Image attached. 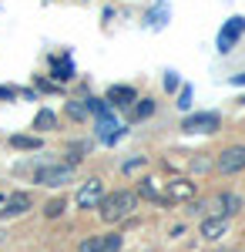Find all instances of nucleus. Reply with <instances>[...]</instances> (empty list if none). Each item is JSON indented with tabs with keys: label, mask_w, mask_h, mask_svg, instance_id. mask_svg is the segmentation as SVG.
I'll return each instance as SVG.
<instances>
[{
	"label": "nucleus",
	"mask_w": 245,
	"mask_h": 252,
	"mask_svg": "<svg viewBox=\"0 0 245 252\" xmlns=\"http://www.w3.org/2000/svg\"><path fill=\"white\" fill-rule=\"evenodd\" d=\"M232 84H245V74H235V78H232Z\"/></svg>",
	"instance_id": "cd10ccee"
},
{
	"label": "nucleus",
	"mask_w": 245,
	"mask_h": 252,
	"mask_svg": "<svg viewBox=\"0 0 245 252\" xmlns=\"http://www.w3.org/2000/svg\"><path fill=\"white\" fill-rule=\"evenodd\" d=\"M161 14H165V3H158V7H154V10H151V14H148L151 27H158V17H161Z\"/></svg>",
	"instance_id": "393cba45"
},
{
	"label": "nucleus",
	"mask_w": 245,
	"mask_h": 252,
	"mask_svg": "<svg viewBox=\"0 0 245 252\" xmlns=\"http://www.w3.org/2000/svg\"><path fill=\"white\" fill-rule=\"evenodd\" d=\"M218 205H225V209H222L225 215H235V212H239V198H235V195H222V198H218Z\"/></svg>",
	"instance_id": "4468645a"
},
{
	"label": "nucleus",
	"mask_w": 245,
	"mask_h": 252,
	"mask_svg": "<svg viewBox=\"0 0 245 252\" xmlns=\"http://www.w3.org/2000/svg\"><path fill=\"white\" fill-rule=\"evenodd\" d=\"M108 101H114V104H131V101H138V94H134V88L118 84V88H111V91H108Z\"/></svg>",
	"instance_id": "9b49d317"
},
{
	"label": "nucleus",
	"mask_w": 245,
	"mask_h": 252,
	"mask_svg": "<svg viewBox=\"0 0 245 252\" xmlns=\"http://www.w3.org/2000/svg\"><path fill=\"white\" fill-rule=\"evenodd\" d=\"M225 229H228L225 215H208V219H202V235L205 239H222Z\"/></svg>",
	"instance_id": "6e6552de"
},
{
	"label": "nucleus",
	"mask_w": 245,
	"mask_h": 252,
	"mask_svg": "<svg viewBox=\"0 0 245 252\" xmlns=\"http://www.w3.org/2000/svg\"><path fill=\"white\" fill-rule=\"evenodd\" d=\"M34 128H40V131L54 128V115H51V111H40V115H37V121H34Z\"/></svg>",
	"instance_id": "f3484780"
},
{
	"label": "nucleus",
	"mask_w": 245,
	"mask_h": 252,
	"mask_svg": "<svg viewBox=\"0 0 245 252\" xmlns=\"http://www.w3.org/2000/svg\"><path fill=\"white\" fill-rule=\"evenodd\" d=\"M165 88H168V91H175V88H178V74H175V71H168V74H165Z\"/></svg>",
	"instance_id": "a878e982"
},
{
	"label": "nucleus",
	"mask_w": 245,
	"mask_h": 252,
	"mask_svg": "<svg viewBox=\"0 0 245 252\" xmlns=\"http://www.w3.org/2000/svg\"><path fill=\"white\" fill-rule=\"evenodd\" d=\"M101 198H104V185H101V178H88V182L81 185V192H77V205H81V209H94Z\"/></svg>",
	"instance_id": "20e7f679"
},
{
	"label": "nucleus",
	"mask_w": 245,
	"mask_h": 252,
	"mask_svg": "<svg viewBox=\"0 0 245 252\" xmlns=\"http://www.w3.org/2000/svg\"><path fill=\"white\" fill-rule=\"evenodd\" d=\"M84 108H91V111H94L97 118H101V115H108V104H104L101 97H88V104H84Z\"/></svg>",
	"instance_id": "6ab92c4d"
},
{
	"label": "nucleus",
	"mask_w": 245,
	"mask_h": 252,
	"mask_svg": "<svg viewBox=\"0 0 245 252\" xmlns=\"http://www.w3.org/2000/svg\"><path fill=\"white\" fill-rule=\"evenodd\" d=\"M245 34V20L242 17H232V20H225V27L218 31V51L222 54H228L232 47H235V40Z\"/></svg>",
	"instance_id": "7ed1b4c3"
},
{
	"label": "nucleus",
	"mask_w": 245,
	"mask_h": 252,
	"mask_svg": "<svg viewBox=\"0 0 245 252\" xmlns=\"http://www.w3.org/2000/svg\"><path fill=\"white\" fill-rule=\"evenodd\" d=\"M27 209H31V195H27V192H17V195H10V198H7L3 215H20V212H27Z\"/></svg>",
	"instance_id": "1a4fd4ad"
},
{
	"label": "nucleus",
	"mask_w": 245,
	"mask_h": 252,
	"mask_svg": "<svg viewBox=\"0 0 245 252\" xmlns=\"http://www.w3.org/2000/svg\"><path fill=\"white\" fill-rule=\"evenodd\" d=\"M222 121H218V115L215 111H202V115H191V118H185V131H202V135H208V131H215Z\"/></svg>",
	"instance_id": "423d86ee"
},
{
	"label": "nucleus",
	"mask_w": 245,
	"mask_h": 252,
	"mask_svg": "<svg viewBox=\"0 0 245 252\" xmlns=\"http://www.w3.org/2000/svg\"><path fill=\"white\" fill-rule=\"evenodd\" d=\"M215 168L222 175H235L245 168V145H232V148H225L222 155H218V161H215Z\"/></svg>",
	"instance_id": "f03ea898"
},
{
	"label": "nucleus",
	"mask_w": 245,
	"mask_h": 252,
	"mask_svg": "<svg viewBox=\"0 0 245 252\" xmlns=\"http://www.w3.org/2000/svg\"><path fill=\"white\" fill-rule=\"evenodd\" d=\"M61 212H64V198H54V202H47V209H44V215H47V219H57Z\"/></svg>",
	"instance_id": "a211bd4d"
},
{
	"label": "nucleus",
	"mask_w": 245,
	"mask_h": 252,
	"mask_svg": "<svg viewBox=\"0 0 245 252\" xmlns=\"http://www.w3.org/2000/svg\"><path fill=\"white\" fill-rule=\"evenodd\" d=\"M54 78L57 81H71V64H67V61H64V64L57 61V64H54Z\"/></svg>",
	"instance_id": "aec40b11"
},
{
	"label": "nucleus",
	"mask_w": 245,
	"mask_h": 252,
	"mask_svg": "<svg viewBox=\"0 0 245 252\" xmlns=\"http://www.w3.org/2000/svg\"><path fill=\"white\" fill-rule=\"evenodd\" d=\"M151 111H154V101L148 97H141V104H134V118H151Z\"/></svg>",
	"instance_id": "2eb2a0df"
},
{
	"label": "nucleus",
	"mask_w": 245,
	"mask_h": 252,
	"mask_svg": "<svg viewBox=\"0 0 245 252\" xmlns=\"http://www.w3.org/2000/svg\"><path fill=\"white\" fill-rule=\"evenodd\" d=\"M77 252H101V235H91V239H84V242L77 246Z\"/></svg>",
	"instance_id": "dca6fc26"
},
{
	"label": "nucleus",
	"mask_w": 245,
	"mask_h": 252,
	"mask_svg": "<svg viewBox=\"0 0 245 252\" xmlns=\"http://www.w3.org/2000/svg\"><path fill=\"white\" fill-rule=\"evenodd\" d=\"M141 195H145V198H154V202H165V198L158 195V189H154V182H145V185H141Z\"/></svg>",
	"instance_id": "4be33fe9"
},
{
	"label": "nucleus",
	"mask_w": 245,
	"mask_h": 252,
	"mask_svg": "<svg viewBox=\"0 0 245 252\" xmlns=\"http://www.w3.org/2000/svg\"><path fill=\"white\" fill-rule=\"evenodd\" d=\"M10 145H14V148H37L40 141H37V138H27V135H14V138H10Z\"/></svg>",
	"instance_id": "ddd939ff"
},
{
	"label": "nucleus",
	"mask_w": 245,
	"mask_h": 252,
	"mask_svg": "<svg viewBox=\"0 0 245 252\" xmlns=\"http://www.w3.org/2000/svg\"><path fill=\"white\" fill-rule=\"evenodd\" d=\"M188 198H195V182L171 178L168 185H165V202H188Z\"/></svg>",
	"instance_id": "39448f33"
},
{
	"label": "nucleus",
	"mask_w": 245,
	"mask_h": 252,
	"mask_svg": "<svg viewBox=\"0 0 245 252\" xmlns=\"http://www.w3.org/2000/svg\"><path fill=\"white\" fill-rule=\"evenodd\" d=\"M67 115H71V118H77V121H81V118L88 115V108H84L81 101H71V104H67Z\"/></svg>",
	"instance_id": "412c9836"
},
{
	"label": "nucleus",
	"mask_w": 245,
	"mask_h": 252,
	"mask_svg": "<svg viewBox=\"0 0 245 252\" xmlns=\"http://www.w3.org/2000/svg\"><path fill=\"white\" fill-rule=\"evenodd\" d=\"M121 249V235H101V252H118Z\"/></svg>",
	"instance_id": "f8f14e48"
},
{
	"label": "nucleus",
	"mask_w": 245,
	"mask_h": 252,
	"mask_svg": "<svg viewBox=\"0 0 245 252\" xmlns=\"http://www.w3.org/2000/svg\"><path fill=\"white\" fill-rule=\"evenodd\" d=\"M37 178L40 185H64L71 182V165H47V168H37Z\"/></svg>",
	"instance_id": "0eeeda50"
},
{
	"label": "nucleus",
	"mask_w": 245,
	"mask_h": 252,
	"mask_svg": "<svg viewBox=\"0 0 245 252\" xmlns=\"http://www.w3.org/2000/svg\"><path fill=\"white\" fill-rule=\"evenodd\" d=\"M208 168H212V161H208L205 155H198L195 161H191V172H208Z\"/></svg>",
	"instance_id": "5701e85b"
},
{
	"label": "nucleus",
	"mask_w": 245,
	"mask_h": 252,
	"mask_svg": "<svg viewBox=\"0 0 245 252\" xmlns=\"http://www.w3.org/2000/svg\"><path fill=\"white\" fill-rule=\"evenodd\" d=\"M118 128H121V125H118V121H114L111 115H101V118H97V135L104 138V141H111V138H118V135H121Z\"/></svg>",
	"instance_id": "9d476101"
},
{
	"label": "nucleus",
	"mask_w": 245,
	"mask_h": 252,
	"mask_svg": "<svg viewBox=\"0 0 245 252\" xmlns=\"http://www.w3.org/2000/svg\"><path fill=\"white\" fill-rule=\"evenodd\" d=\"M134 205H138V195L134 192H114V195H104L101 202H97V209H101V219L104 222H121V219H128L134 212Z\"/></svg>",
	"instance_id": "f257e3e1"
},
{
	"label": "nucleus",
	"mask_w": 245,
	"mask_h": 252,
	"mask_svg": "<svg viewBox=\"0 0 245 252\" xmlns=\"http://www.w3.org/2000/svg\"><path fill=\"white\" fill-rule=\"evenodd\" d=\"M141 165H145V155H138V158H131V161H124V172L131 175V172H138Z\"/></svg>",
	"instance_id": "b1692460"
},
{
	"label": "nucleus",
	"mask_w": 245,
	"mask_h": 252,
	"mask_svg": "<svg viewBox=\"0 0 245 252\" xmlns=\"http://www.w3.org/2000/svg\"><path fill=\"white\" fill-rule=\"evenodd\" d=\"M191 104V91L188 88H182V97H178V108H188Z\"/></svg>",
	"instance_id": "bb28decb"
}]
</instances>
